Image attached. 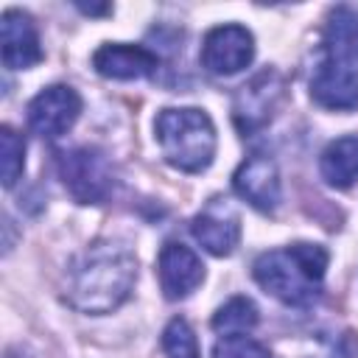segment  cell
Returning <instances> with one entry per match:
<instances>
[{
    "label": "cell",
    "mask_w": 358,
    "mask_h": 358,
    "mask_svg": "<svg viewBox=\"0 0 358 358\" xmlns=\"http://www.w3.org/2000/svg\"><path fill=\"white\" fill-rule=\"evenodd\" d=\"M193 238L215 257H227L235 252L241 241V218L227 204V199H213L190 224Z\"/></svg>",
    "instance_id": "cell-9"
},
{
    "label": "cell",
    "mask_w": 358,
    "mask_h": 358,
    "mask_svg": "<svg viewBox=\"0 0 358 358\" xmlns=\"http://www.w3.org/2000/svg\"><path fill=\"white\" fill-rule=\"evenodd\" d=\"M310 98L333 112L358 109V70L338 59L322 62L310 78Z\"/></svg>",
    "instance_id": "cell-11"
},
{
    "label": "cell",
    "mask_w": 358,
    "mask_h": 358,
    "mask_svg": "<svg viewBox=\"0 0 358 358\" xmlns=\"http://www.w3.org/2000/svg\"><path fill=\"white\" fill-rule=\"evenodd\" d=\"M154 137L165 162L185 173L210 168L215 157V126L210 115L196 106L162 109L154 120Z\"/></svg>",
    "instance_id": "cell-3"
},
{
    "label": "cell",
    "mask_w": 358,
    "mask_h": 358,
    "mask_svg": "<svg viewBox=\"0 0 358 358\" xmlns=\"http://www.w3.org/2000/svg\"><path fill=\"white\" fill-rule=\"evenodd\" d=\"M319 171L330 187L336 190L352 187L358 179V137L350 134L333 140L319 157Z\"/></svg>",
    "instance_id": "cell-14"
},
{
    "label": "cell",
    "mask_w": 358,
    "mask_h": 358,
    "mask_svg": "<svg viewBox=\"0 0 358 358\" xmlns=\"http://www.w3.org/2000/svg\"><path fill=\"white\" fill-rule=\"evenodd\" d=\"M280 98H282V78L274 70H263L260 76H255L249 84L238 90L235 103H232L238 129L243 134L263 129L271 120L274 109L280 106Z\"/></svg>",
    "instance_id": "cell-7"
},
{
    "label": "cell",
    "mask_w": 358,
    "mask_h": 358,
    "mask_svg": "<svg viewBox=\"0 0 358 358\" xmlns=\"http://www.w3.org/2000/svg\"><path fill=\"white\" fill-rule=\"evenodd\" d=\"M213 358H271L268 350L249 336H224L213 347Z\"/></svg>",
    "instance_id": "cell-19"
},
{
    "label": "cell",
    "mask_w": 358,
    "mask_h": 358,
    "mask_svg": "<svg viewBox=\"0 0 358 358\" xmlns=\"http://www.w3.org/2000/svg\"><path fill=\"white\" fill-rule=\"evenodd\" d=\"M137 280L134 255L115 243L98 241L87 246L67 268V302L81 313H112L126 302Z\"/></svg>",
    "instance_id": "cell-1"
},
{
    "label": "cell",
    "mask_w": 358,
    "mask_h": 358,
    "mask_svg": "<svg viewBox=\"0 0 358 358\" xmlns=\"http://www.w3.org/2000/svg\"><path fill=\"white\" fill-rule=\"evenodd\" d=\"M0 45H3V64L8 70H28L42 62L39 34L34 20L20 8H6L0 17Z\"/></svg>",
    "instance_id": "cell-12"
},
{
    "label": "cell",
    "mask_w": 358,
    "mask_h": 358,
    "mask_svg": "<svg viewBox=\"0 0 358 358\" xmlns=\"http://www.w3.org/2000/svg\"><path fill=\"white\" fill-rule=\"evenodd\" d=\"M324 268H327L324 246L294 243L285 249L263 252L255 260L252 274H255L257 285L266 294H271L274 299L294 305V308H308L316 302V296L322 291Z\"/></svg>",
    "instance_id": "cell-2"
},
{
    "label": "cell",
    "mask_w": 358,
    "mask_h": 358,
    "mask_svg": "<svg viewBox=\"0 0 358 358\" xmlns=\"http://www.w3.org/2000/svg\"><path fill=\"white\" fill-rule=\"evenodd\" d=\"M0 168H3L6 187H14L25 168V143L11 126L0 129Z\"/></svg>",
    "instance_id": "cell-17"
},
{
    "label": "cell",
    "mask_w": 358,
    "mask_h": 358,
    "mask_svg": "<svg viewBox=\"0 0 358 358\" xmlns=\"http://www.w3.org/2000/svg\"><path fill=\"white\" fill-rule=\"evenodd\" d=\"M81 115V95L67 84L45 87L28 103V123L39 137H62Z\"/></svg>",
    "instance_id": "cell-6"
},
{
    "label": "cell",
    "mask_w": 358,
    "mask_h": 358,
    "mask_svg": "<svg viewBox=\"0 0 358 358\" xmlns=\"http://www.w3.org/2000/svg\"><path fill=\"white\" fill-rule=\"evenodd\" d=\"M232 185L235 193L260 213H274L282 196L277 162L266 154H252L249 159H243L232 176Z\"/></svg>",
    "instance_id": "cell-8"
},
{
    "label": "cell",
    "mask_w": 358,
    "mask_h": 358,
    "mask_svg": "<svg viewBox=\"0 0 358 358\" xmlns=\"http://www.w3.org/2000/svg\"><path fill=\"white\" fill-rule=\"evenodd\" d=\"M255 324H257V308L246 296H232L213 316V327L224 336H241V333L252 330Z\"/></svg>",
    "instance_id": "cell-16"
},
{
    "label": "cell",
    "mask_w": 358,
    "mask_h": 358,
    "mask_svg": "<svg viewBox=\"0 0 358 358\" xmlns=\"http://www.w3.org/2000/svg\"><path fill=\"white\" fill-rule=\"evenodd\" d=\"M157 274H159V288L168 299H185L201 285L204 263L190 246L165 243L157 257Z\"/></svg>",
    "instance_id": "cell-10"
},
{
    "label": "cell",
    "mask_w": 358,
    "mask_h": 358,
    "mask_svg": "<svg viewBox=\"0 0 358 358\" xmlns=\"http://www.w3.org/2000/svg\"><path fill=\"white\" fill-rule=\"evenodd\" d=\"M59 179L78 204H101L115 190V173L98 148L81 145L59 154Z\"/></svg>",
    "instance_id": "cell-4"
},
{
    "label": "cell",
    "mask_w": 358,
    "mask_h": 358,
    "mask_svg": "<svg viewBox=\"0 0 358 358\" xmlns=\"http://www.w3.org/2000/svg\"><path fill=\"white\" fill-rule=\"evenodd\" d=\"M324 45L330 59H358V17L350 8H336L324 28Z\"/></svg>",
    "instance_id": "cell-15"
},
{
    "label": "cell",
    "mask_w": 358,
    "mask_h": 358,
    "mask_svg": "<svg viewBox=\"0 0 358 358\" xmlns=\"http://www.w3.org/2000/svg\"><path fill=\"white\" fill-rule=\"evenodd\" d=\"M78 8L84 14H106L109 11V6H84V3H78Z\"/></svg>",
    "instance_id": "cell-20"
},
{
    "label": "cell",
    "mask_w": 358,
    "mask_h": 358,
    "mask_svg": "<svg viewBox=\"0 0 358 358\" xmlns=\"http://www.w3.org/2000/svg\"><path fill=\"white\" fill-rule=\"evenodd\" d=\"M6 358H20V355H14V352H11V350H8V352H6Z\"/></svg>",
    "instance_id": "cell-21"
},
{
    "label": "cell",
    "mask_w": 358,
    "mask_h": 358,
    "mask_svg": "<svg viewBox=\"0 0 358 358\" xmlns=\"http://www.w3.org/2000/svg\"><path fill=\"white\" fill-rule=\"evenodd\" d=\"M92 67L103 78L115 81H131V78H148L157 73L159 59L143 48V45H123V42H109L101 45L92 53Z\"/></svg>",
    "instance_id": "cell-13"
},
{
    "label": "cell",
    "mask_w": 358,
    "mask_h": 358,
    "mask_svg": "<svg viewBox=\"0 0 358 358\" xmlns=\"http://www.w3.org/2000/svg\"><path fill=\"white\" fill-rule=\"evenodd\" d=\"M162 350L168 358H201L196 333L185 319H171L162 330Z\"/></svg>",
    "instance_id": "cell-18"
},
{
    "label": "cell",
    "mask_w": 358,
    "mask_h": 358,
    "mask_svg": "<svg viewBox=\"0 0 358 358\" xmlns=\"http://www.w3.org/2000/svg\"><path fill=\"white\" fill-rule=\"evenodd\" d=\"M255 56V36L243 25H218L201 42V64L213 76H232L249 67Z\"/></svg>",
    "instance_id": "cell-5"
}]
</instances>
